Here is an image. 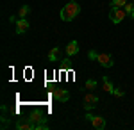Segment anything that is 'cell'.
<instances>
[{
    "instance_id": "6da1fadb",
    "label": "cell",
    "mask_w": 134,
    "mask_h": 130,
    "mask_svg": "<svg viewBox=\"0 0 134 130\" xmlns=\"http://www.w3.org/2000/svg\"><path fill=\"white\" fill-rule=\"evenodd\" d=\"M81 13V7H79V4L75 2V0H70L64 7L61 9V20L63 21H72L77 14Z\"/></svg>"
},
{
    "instance_id": "7a4b0ae2",
    "label": "cell",
    "mask_w": 134,
    "mask_h": 130,
    "mask_svg": "<svg viewBox=\"0 0 134 130\" xmlns=\"http://www.w3.org/2000/svg\"><path fill=\"white\" fill-rule=\"evenodd\" d=\"M125 16H127V13H125V9H122V7H111V11H109V20H111V23H114V25L122 23V21L125 20Z\"/></svg>"
},
{
    "instance_id": "3957f363",
    "label": "cell",
    "mask_w": 134,
    "mask_h": 130,
    "mask_svg": "<svg viewBox=\"0 0 134 130\" xmlns=\"http://www.w3.org/2000/svg\"><path fill=\"white\" fill-rule=\"evenodd\" d=\"M84 118L91 123L93 128H97V130H104V128H105V120H104L102 116H93V114H90V110H88Z\"/></svg>"
},
{
    "instance_id": "277c9868",
    "label": "cell",
    "mask_w": 134,
    "mask_h": 130,
    "mask_svg": "<svg viewBox=\"0 0 134 130\" xmlns=\"http://www.w3.org/2000/svg\"><path fill=\"white\" fill-rule=\"evenodd\" d=\"M97 62H98L100 66H104V68H111V66H114L113 55L107 54V52H100V54L97 55Z\"/></svg>"
},
{
    "instance_id": "5b68a950",
    "label": "cell",
    "mask_w": 134,
    "mask_h": 130,
    "mask_svg": "<svg viewBox=\"0 0 134 130\" xmlns=\"http://www.w3.org/2000/svg\"><path fill=\"white\" fill-rule=\"evenodd\" d=\"M82 102H84V109H86V110H91V109L97 107V103H98V96H97V94H93V93H86V94H84V98H82Z\"/></svg>"
},
{
    "instance_id": "8992f818",
    "label": "cell",
    "mask_w": 134,
    "mask_h": 130,
    "mask_svg": "<svg viewBox=\"0 0 134 130\" xmlns=\"http://www.w3.org/2000/svg\"><path fill=\"white\" fill-rule=\"evenodd\" d=\"M27 120L31 121L32 125H38V123H43L45 121V114H43L40 109H32L29 112V116H27Z\"/></svg>"
},
{
    "instance_id": "52a82bcc",
    "label": "cell",
    "mask_w": 134,
    "mask_h": 130,
    "mask_svg": "<svg viewBox=\"0 0 134 130\" xmlns=\"http://www.w3.org/2000/svg\"><path fill=\"white\" fill-rule=\"evenodd\" d=\"M52 96H54V100H57V102H68L70 100V91L68 89H55L52 93Z\"/></svg>"
},
{
    "instance_id": "ba28073f",
    "label": "cell",
    "mask_w": 134,
    "mask_h": 130,
    "mask_svg": "<svg viewBox=\"0 0 134 130\" xmlns=\"http://www.w3.org/2000/svg\"><path fill=\"white\" fill-rule=\"evenodd\" d=\"M66 55H68V57H73V55H77V54H79V43H77V41H70V43H68V45H66Z\"/></svg>"
},
{
    "instance_id": "9c48e42d",
    "label": "cell",
    "mask_w": 134,
    "mask_h": 130,
    "mask_svg": "<svg viewBox=\"0 0 134 130\" xmlns=\"http://www.w3.org/2000/svg\"><path fill=\"white\" fill-rule=\"evenodd\" d=\"M29 30V21L27 18H20V20L16 21V34H25Z\"/></svg>"
},
{
    "instance_id": "30bf717a",
    "label": "cell",
    "mask_w": 134,
    "mask_h": 130,
    "mask_svg": "<svg viewBox=\"0 0 134 130\" xmlns=\"http://www.w3.org/2000/svg\"><path fill=\"white\" fill-rule=\"evenodd\" d=\"M18 130H34V125H32L29 120H23V121H16V125H14Z\"/></svg>"
},
{
    "instance_id": "8fae6325",
    "label": "cell",
    "mask_w": 134,
    "mask_h": 130,
    "mask_svg": "<svg viewBox=\"0 0 134 130\" xmlns=\"http://www.w3.org/2000/svg\"><path fill=\"white\" fill-rule=\"evenodd\" d=\"M102 87L105 93H109V94H113L114 91V86L111 84V80H109V77H102Z\"/></svg>"
},
{
    "instance_id": "7c38bea8",
    "label": "cell",
    "mask_w": 134,
    "mask_h": 130,
    "mask_svg": "<svg viewBox=\"0 0 134 130\" xmlns=\"http://www.w3.org/2000/svg\"><path fill=\"white\" fill-rule=\"evenodd\" d=\"M125 13H127V16H129L131 20H134V0L125 4Z\"/></svg>"
},
{
    "instance_id": "4fadbf2b",
    "label": "cell",
    "mask_w": 134,
    "mask_h": 130,
    "mask_svg": "<svg viewBox=\"0 0 134 130\" xmlns=\"http://www.w3.org/2000/svg\"><path fill=\"white\" fill-rule=\"evenodd\" d=\"M57 59H59V48L54 46V48L48 52V61H50V62H55Z\"/></svg>"
},
{
    "instance_id": "5bb4252c",
    "label": "cell",
    "mask_w": 134,
    "mask_h": 130,
    "mask_svg": "<svg viewBox=\"0 0 134 130\" xmlns=\"http://www.w3.org/2000/svg\"><path fill=\"white\" fill-rule=\"evenodd\" d=\"M84 87H86V91H95V89H97V80H93V79L86 80Z\"/></svg>"
},
{
    "instance_id": "9a60e30c",
    "label": "cell",
    "mask_w": 134,
    "mask_h": 130,
    "mask_svg": "<svg viewBox=\"0 0 134 130\" xmlns=\"http://www.w3.org/2000/svg\"><path fill=\"white\" fill-rule=\"evenodd\" d=\"M29 13H31V7H29V5H21L20 11H18V16H20V18H25Z\"/></svg>"
},
{
    "instance_id": "2e32d148",
    "label": "cell",
    "mask_w": 134,
    "mask_h": 130,
    "mask_svg": "<svg viewBox=\"0 0 134 130\" xmlns=\"http://www.w3.org/2000/svg\"><path fill=\"white\" fill-rule=\"evenodd\" d=\"M127 0H111V7H125Z\"/></svg>"
},
{
    "instance_id": "e0dca14e",
    "label": "cell",
    "mask_w": 134,
    "mask_h": 130,
    "mask_svg": "<svg viewBox=\"0 0 134 130\" xmlns=\"http://www.w3.org/2000/svg\"><path fill=\"white\" fill-rule=\"evenodd\" d=\"M125 93H124V89L122 87H114V91H113V96H116V98H122Z\"/></svg>"
},
{
    "instance_id": "ac0fdd59",
    "label": "cell",
    "mask_w": 134,
    "mask_h": 130,
    "mask_svg": "<svg viewBox=\"0 0 134 130\" xmlns=\"http://www.w3.org/2000/svg\"><path fill=\"white\" fill-rule=\"evenodd\" d=\"M34 130H48V125L43 121V123H38V125H34Z\"/></svg>"
},
{
    "instance_id": "d6986e66",
    "label": "cell",
    "mask_w": 134,
    "mask_h": 130,
    "mask_svg": "<svg viewBox=\"0 0 134 130\" xmlns=\"http://www.w3.org/2000/svg\"><path fill=\"white\" fill-rule=\"evenodd\" d=\"M97 55H98V54H97L95 50H90V52H88V59H91V61H97Z\"/></svg>"
},
{
    "instance_id": "ffe728a7",
    "label": "cell",
    "mask_w": 134,
    "mask_h": 130,
    "mask_svg": "<svg viewBox=\"0 0 134 130\" xmlns=\"http://www.w3.org/2000/svg\"><path fill=\"white\" fill-rule=\"evenodd\" d=\"M70 64H72V61H70V59H64V61H63V66H64V68H70Z\"/></svg>"
},
{
    "instance_id": "44dd1931",
    "label": "cell",
    "mask_w": 134,
    "mask_h": 130,
    "mask_svg": "<svg viewBox=\"0 0 134 130\" xmlns=\"http://www.w3.org/2000/svg\"><path fill=\"white\" fill-rule=\"evenodd\" d=\"M9 21H11V23H16V21H18V20H16V16H14V14H11V18H9Z\"/></svg>"
},
{
    "instance_id": "7402d4cb",
    "label": "cell",
    "mask_w": 134,
    "mask_h": 130,
    "mask_svg": "<svg viewBox=\"0 0 134 130\" xmlns=\"http://www.w3.org/2000/svg\"><path fill=\"white\" fill-rule=\"evenodd\" d=\"M75 2H77V0H75Z\"/></svg>"
}]
</instances>
